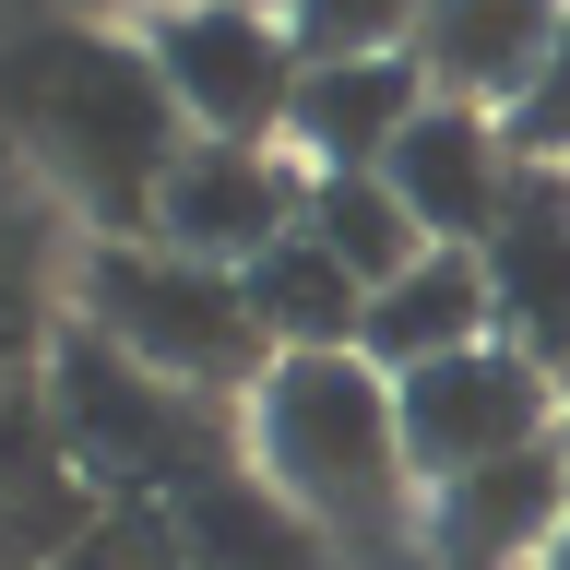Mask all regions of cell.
I'll return each mask as SVG.
<instances>
[{
    "label": "cell",
    "instance_id": "cell-21",
    "mask_svg": "<svg viewBox=\"0 0 570 570\" xmlns=\"http://www.w3.org/2000/svg\"><path fill=\"white\" fill-rule=\"evenodd\" d=\"M547 570H570V534H559V547H547Z\"/></svg>",
    "mask_w": 570,
    "mask_h": 570
},
{
    "label": "cell",
    "instance_id": "cell-22",
    "mask_svg": "<svg viewBox=\"0 0 570 570\" xmlns=\"http://www.w3.org/2000/svg\"><path fill=\"white\" fill-rule=\"evenodd\" d=\"M155 12H167V0H155Z\"/></svg>",
    "mask_w": 570,
    "mask_h": 570
},
{
    "label": "cell",
    "instance_id": "cell-16",
    "mask_svg": "<svg viewBox=\"0 0 570 570\" xmlns=\"http://www.w3.org/2000/svg\"><path fill=\"white\" fill-rule=\"evenodd\" d=\"M297 238H321L356 285H368V297H381L392 274H416V262H428L416 214L392 203V178H381V167H356V178H309V203H297Z\"/></svg>",
    "mask_w": 570,
    "mask_h": 570
},
{
    "label": "cell",
    "instance_id": "cell-14",
    "mask_svg": "<svg viewBox=\"0 0 570 570\" xmlns=\"http://www.w3.org/2000/svg\"><path fill=\"white\" fill-rule=\"evenodd\" d=\"M167 534H178V570H321V534L238 463L203 475L190 499H167Z\"/></svg>",
    "mask_w": 570,
    "mask_h": 570
},
{
    "label": "cell",
    "instance_id": "cell-7",
    "mask_svg": "<svg viewBox=\"0 0 570 570\" xmlns=\"http://www.w3.org/2000/svg\"><path fill=\"white\" fill-rule=\"evenodd\" d=\"M297 203H309V167L285 142H190L155 190L142 238L178 262H214V274H249L274 238H297Z\"/></svg>",
    "mask_w": 570,
    "mask_h": 570
},
{
    "label": "cell",
    "instance_id": "cell-12",
    "mask_svg": "<svg viewBox=\"0 0 570 570\" xmlns=\"http://www.w3.org/2000/svg\"><path fill=\"white\" fill-rule=\"evenodd\" d=\"M559 24H570V0H428L416 71H428V96L499 119V107L534 83V60L559 48Z\"/></svg>",
    "mask_w": 570,
    "mask_h": 570
},
{
    "label": "cell",
    "instance_id": "cell-9",
    "mask_svg": "<svg viewBox=\"0 0 570 570\" xmlns=\"http://www.w3.org/2000/svg\"><path fill=\"white\" fill-rule=\"evenodd\" d=\"M392 203L416 214V238L428 249H488V226L511 214V178H523V155H511V131H499L488 107H452V96H428L416 107V131L392 142Z\"/></svg>",
    "mask_w": 570,
    "mask_h": 570
},
{
    "label": "cell",
    "instance_id": "cell-8",
    "mask_svg": "<svg viewBox=\"0 0 570 570\" xmlns=\"http://www.w3.org/2000/svg\"><path fill=\"white\" fill-rule=\"evenodd\" d=\"M416 534L440 570H547V547L570 534V452L534 440L511 463H475L452 488L416 499Z\"/></svg>",
    "mask_w": 570,
    "mask_h": 570
},
{
    "label": "cell",
    "instance_id": "cell-18",
    "mask_svg": "<svg viewBox=\"0 0 570 570\" xmlns=\"http://www.w3.org/2000/svg\"><path fill=\"white\" fill-rule=\"evenodd\" d=\"M499 131H511L523 167H559V178H570V24H559V48L534 60V83L499 107Z\"/></svg>",
    "mask_w": 570,
    "mask_h": 570
},
{
    "label": "cell",
    "instance_id": "cell-13",
    "mask_svg": "<svg viewBox=\"0 0 570 570\" xmlns=\"http://www.w3.org/2000/svg\"><path fill=\"white\" fill-rule=\"evenodd\" d=\"M463 345H499L488 262H475V249H428L416 274H392L381 297H368V321H356V356H368L381 381L440 368V356H463Z\"/></svg>",
    "mask_w": 570,
    "mask_h": 570
},
{
    "label": "cell",
    "instance_id": "cell-17",
    "mask_svg": "<svg viewBox=\"0 0 570 570\" xmlns=\"http://www.w3.org/2000/svg\"><path fill=\"white\" fill-rule=\"evenodd\" d=\"M274 12L297 36V60H392L428 24V0H274Z\"/></svg>",
    "mask_w": 570,
    "mask_h": 570
},
{
    "label": "cell",
    "instance_id": "cell-15",
    "mask_svg": "<svg viewBox=\"0 0 570 570\" xmlns=\"http://www.w3.org/2000/svg\"><path fill=\"white\" fill-rule=\"evenodd\" d=\"M238 285H249V321H262L274 356H345L356 321H368V285H356L321 238H274Z\"/></svg>",
    "mask_w": 570,
    "mask_h": 570
},
{
    "label": "cell",
    "instance_id": "cell-5",
    "mask_svg": "<svg viewBox=\"0 0 570 570\" xmlns=\"http://www.w3.org/2000/svg\"><path fill=\"white\" fill-rule=\"evenodd\" d=\"M155 71H167L190 142H285V107H297V36H285L274 0H167L142 24Z\"/></svg>",
    "mask_w": 570,
    "mask_h": 570
},
{
    "label": "cell",
    "instance_id": "cell-6",
    "mask_svg": "<svg viewBox=\"0 0 570 570\" xmlns=\"http://www.w3.org/2000/svg\"><path fill=\"white\" fill-rule=\"evenodd\" d=\"M392 416H404V463H416V499H428L452 475H475V463H511L534 440H559V381L523 345H463L440 368H404Z\"/></svg>",
    "mask_w": 570,
    "mask_h": 570
},
{
    "label": "cell",
    "instance_id": "cell-4",
    "mask_svg": "<svg viewBox=\"0 0 570 570\" xmlns=\"http://www.w3.org/2000/svg\"><path fill=\"white\" fill-rule=\"evenodd\" d=\"M48 416H60V452L83 463V475H107V488H131L142 511H167V499H190L203 475L238 463L214 392H178V381H155V368H131V356L107 345V333H83V321L48 345Z\"/></svg>",
    "mask_w": 570,
    "mask_h": 570
},
{
    "label": "cell",
    "instance_id": "cell-3",
    "mask_svg": "<svg viewBox=\"0 0 570 570\" xmlns=\"http://www.w3.org/2000/svg\"><path fill=\"white\" fill-rule=\"evenodd\" d=\"M83 333L155 368L178 392H214V404H249L274 345H262V321H249V285L214 274V262H178L155 238H96L83 249Z\"/></svg>",
    "mask_w": 570,
    "mask_h": 570
},
{
    "label": "cell",
    "instance_id": "cell-2",
    "mask_svg": "<svg viewBox=\"0 0 570 570\" xmlns=\"http://www.w3.org/2000/svg\"><path fill=\"white\" fill-rule=\"evenodd\" d=\"M249 475L297 511L309 534H345V547H392L416 523V463H404V416H392V381L368 356H274L262 392L238 404Z\"/></svg>",
    "mask_w": 570,
    "mask_h": 570
},
{
    "label": "cell",
    "instance_id": "cell-11",
    "mask_svg": "<svg viewBox=\"0 0 570 570\" xmlns=\"http://www.w3.org/2000/svg\"><path fill=\"white\" fill-rule=\"evenodd\" d=\"M416 107H428L416 48H392V60H309L297 71V107H285V155L309 178L392 167V142L416 131Z\"/></svg>",
    "mask_w": 570,
    "mask_h": 570
},
{
    "label": "cell",
    "instance_id": "cell-10",
    "mask_svg": "<svg viewBox=\"0 0 570 570\" xmlns=\"http://www.w3.org/2000/svg\"><path fill=\"white\" fill-rule=\"evenodd\" d=\"M488 309H499V345H523L547 381H570V178L559 167H523L511 178V214L488 226Z\"/></svg>",
    "mask_w": 570,
    "mask_h": 570
},
{
    "label": "cell",
    "instance_id": "cell-19",
    "mask_svg": "<svg viewBox=\"0 0 570 570\" xmlns=\"http://www.w3.org/2000/svg\"><path fill=\"white\" fill-rule=\"evenodd\" d=\"M36 333H48V309H36V274H24V249L0 238V392L24 381V356H36Z\"/></svg>",
    "mask_w": 570,
    "mask_h": 570
},
{
    "label": "cell",
    "instance_id": "cell-1",
    "mask_svg": "<svg viewBox=\"0 0 570 570\" xmlns=\"http://www.w3.org/2000/svg\"><path fill=\"white\" fill-rule=\"evenodd\" d=\"M0 107H12L24 155L83 203L96 238H142L167 167L190 155V119H178L155 48L142 36H107V24H36L0 60Z\"/></svg>",
    "mask_w": 570,
    "mask_h": 570
},
{
    "label": "cell",
    "instance_id": "cell-20",
    "mask_svg": "<svg viewBox=\"0 0 570 570\" xmlns=\"http://www.w3.org/2000/svg\"><path fill=\"white\" fill-rule=\"evenodd\" d=\"M559 452H570V381H559Z\"/></svg>",
    "mask_w": 570,
    "mask_h": 570
}]
</instances>
